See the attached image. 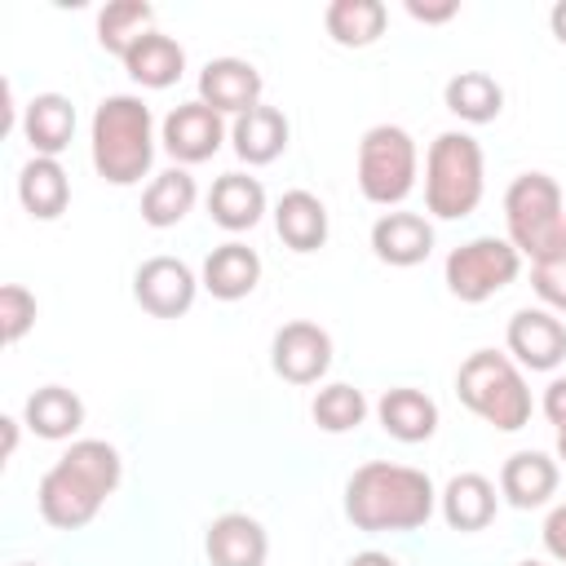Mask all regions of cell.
Here are the masks:
<instances>
[{"mask_svg":"<svg viewBox=\"0 0 566 566\" xmlns=\"http://www.w3.org/2000/svg\"><path fill=\"white\" fill-rule=\"evenodd\" d=\"M124 478V460L111 442L102 438H80L71 442L57 464L40 478V517L57 531H80L97 517V509L106 504V495L119 486Z\"/></svg>","mask_w":566,"mask_h":566,"instance_id":"cell-1","label":"cell"},{"mask_svg":"<svg viewBox=\"0 0 566 566\" xmlns=\"http://www.w3.org/2000/svg\"><path fill=\"white\" fill-rule=\"evenodd\" d=\"M433 504H438V491L429 473L411 464L371 460L354 469L345 482V517L367 535L416 531L433 517Z\"/></svg>","mask_w":566,"mask_h":566,"instance_id":"cell-2","label":"cell"},{"mask_svg":"<svg viewBox=\"0 0 566 566\" xmlns=\"http://www.w3.org/2000/svg\"><path fill=\"white\" fill-rule=\"evenodd\" d=\"M155 159V119L142 97L115 93L93 111V168L111 186H137Z\"/></svg>","mask_w":566,"mask_h":566,"instance_id":"cell-3","label":"cell"},{"mask_svg":"<svg viewBox=\"0 0 566 566\" xmlns=\"http://www.w3.org/2000/svg\"><path fill=\"white\" fill-rule=\"evenodd\" d=\"M504 221H509V243L531 256L535 265L566 256V208H562V186L548 172H522L504 190Z\"/></svg>","mask_w":566,"mask_h":566,"instance_id":"cell-4","label":"cell"},{"mask_svg":"<svg viewBox=\"0 0 566 566\" xmlns=\"http://www.w3.org/2000/svg\"><path fill=\"white\" fill-rule=\"evenodd\" d=\"M486 168L482 146L469 133H438L424 155V208L442 221H460L482 203Z\"/></svg>","mask_w":566,"mask_h":566,"instance_id":"cell-5","label":"cell"},{"mask_svg":"<svg viewBox=\"0 0 566 566\" xmlns=\"http://www.w3.org/2000/svg\"><path fill=\"white\" fill-rule=\"evenodd\" d=\"M455 394L473 416H482L500 433H517L531 420V389L509 354L473 349L455 371Z\"/></svg>","mask_w":566,"mask_h":566,"instance_id":"cell-6","label":"cell"},{"mask_svg":"<svg viewBox=\"0 0 566 566\" xmlns=\"http://www.w3.org/2000/svg\"><path fill=\"white\" fill-rule=\"evenodd\" d=\"M416 186V142L398 124H376L358 142V190L367 203L394 208Z\"/></svg>","mask_w":566,"mask_h":566,"instance_id":"cell-7","label":"cell"},{"mask_svg":"<svg viewBox=\"0 0 566 566\" xmlns=\"http://www.w3.org/2000/svg\"><path fill=\"white\" fill-rule=\"evenodd\" d=\"M522 270V252L509 243V239H495V234H482V239H469L460 243L447 265H442V279H447V292L464 305H482L491 301L495 292H504Z\"/></svg>","mask_w":566,"mask_h":566,"instance_id":"cell-8","label":"cell"},{"mask_svg":"<svg viewBox=\"0 0 566 566\" xmlns=\"http://www.w3.org/2000/svg\"><path fill=\"white\" fill-rule=\"evenodd\" d=\"M270 367L287 385H314L332 367V336L318 323H305V318L283 323L270 340Z\"/></svg>","mask_w":566,"mask_h":566,"instance_id":"cell-9","label":"cell"},{"mask_svg":"<svg viewBox=\"0 0 566 566\" xmlns=\"http://www.w3.org/2000/svg\"><path fill=\"white\" fill-rule=\"evenodd\" d=\"M195 292H199V279L177 256H150L133 274V296L155 318H181L195 305Z\"/></svg>","mask_w":566,"mask_h":566,"instance_id":"cell-10","label":"cell"},{"mask_svg":"<svg viewBox=\"0 0 566 566\" xmlns=\"http://www.w3.org/2000/svg\"><path fill=\"white\" fill-rule=\"evenodd\" d=\"M159 137H164V150H168L177 164H203V159H212V155L221 150V142H226V119H221L212 106H203V102L195 97V102H181V106L168 111Z\"/></svg>","mask_w":566,"mask_h":566,"instance_id":"cell-11","label":"cell"},{"mask_svg":"<svg viewBox=\"0 0 566 566\" xmlns=\"http://www.w3.org/2000/svg\"><path fill=\"white\" fill-rule=\"evenodd\" d=\"M509 354L531 371H553L566 358V323L553 310H517L504 332Z\"/></svg>","mask_w":566,"mask_h":566,"instance_id":"cell-12","label":"cell"},{"mask_svg":"<svg viewBox=\"0 0 566 566\" xmlns=\"http://www.w3.org/2000/svg\"><path fill=\"white\" fill-rule=\"evenodd\" d=\"M261 71L243 57H212L199 71V102L212 106L217 115H243L261 106Z\"/></svg>","mask_w":566,"mask_h":566,"instance_id":"cell-13","label":"cell"},{"mask_svg":"<svg viewBox=\"0 0 566 566\" xmlns=\"http://www.w3.org/2000/svg\"><path fill=\"white\" fill-rule=\"evenodd\" d=\"M371 252L385 265L411 270L433 252V226L420 212H385L371 226Z\"/></svg>","mask_w":566,"mask_h":566,"instance_id":"cell-14","label":"cell"},{"mask_svg":"<svg viewBox=\"0 0 566 566\" xmlns=\"http://www.w3.org/2000/svg\"><path fill=\"white\" fill-rule=\"evenodd\" d=\"M208 562L212 566H265V553H270V535L256 517L248 513H221L212 526H208Z\"/></svg>","mask_w":566,"mask_h":566,"instance_id":"cell-15","label":"cell"},{"mask_svg":"<svg viewBox=\"0 0 566 566\" xmlns=\"http://www.w3.org/2000/svg\"><path fill=\"white\" fill-rule=\"evenodd\" d=\"M287 115L279 111V106H252V111H243V115H234V124H230V142H234V155L243 159V164H252V168H261V164H274L283 150H287Z\"/></svg>","mask_w":566,"mask_h":566,"instance_id":"cell-16","label":"cell"},{"mask_svg":"<svg viewBox=\"0 0 566 566\" xmlns=\"http://www.w3.org/2000/svg\"><path fill=\"white\" fill-rule=\"evenodd\" d=\"M22 137L31 142L35 155L57 159L71 146V137H75V106H71V97L35 93L27 102V111H22Z\"/></svg>","mask_w":566,"mask_h":566,"instance_id":"cell-17","label":"cell"},{"mask_svg":"<svg viewBox=\"0 0 566 566\" xmlns=\"http://www.w3.org/2000/svg\"><path fill=\"white\" fill-rule=\"evenodd\" d=\"M261 212H265V186L256 177H248V172H221L212 181V190H208V217L221 230H230V234L252 230L261 221Z\"/></svg>","mask_w":566,"mask_h":566,"instance_id":"cell-18","label":"cell"},{"mask_svg":"<svg viewBox=\"0 0 566 566\" xmlns=\"http://www.w3.org/2000/svg\"><path fill=\"white\" fill-rule=\"evenodd\" d=\"M557 491V460L544 451H513L500 469V495L513 509H539Z\"/></svg>","mask_w":566,"mask_h":566,"instance_id":"cell-19","label":"cell"},{"mask_svg":"<svg viewBox=\"0 0 566 566\" xmlns=\"http://www.w3.org/2000/svg\"><path fill=\"white\" fill-rule=\"evenodd\" d=\"M199 283H203L217 301H243V296L261 283V256H256V248H248V243H239V239L212 248L208 261H203V279H199Z\"/></svg>","mask_w":566,"mask_h":566,"instance_id":"cell-20","label":"cell"},{"mask_svg":"<svg viewBox=\"0 0 566 566\" xmlns=\"http://www.w3.org/2000/svg\"><path fill=\"white\" fill-rule=\"evenodd\" d=\"M438 500H442V517H447L451 531H482V526H491L495 504H500L495 482L482 478V473H455L442 486Z\"/></svg>","mask_w":566,"mask_h":566,"instance_id":"cell-21","label":"cell"},{"mask_svg":"<svg viewBox=\"0 0 566 566\" xmlns=\"http://www.w3.org/2000/svg\"><path fill=\"white\" fill-rule=\"evenodd\" d=\"M124 71H128L142 88H168V84H177L181 71H186V49H181L172 35H164V31L150 27V31L124 53Z\"/></svg>","mask_w":566,"mask_h":566,"instance_id":"cell-22","label":"cell"},{"mask_svg":"<svg viewBox=\"0 0 566 566\" xmlns=\"http://www.w3.org/2000/svg\"><path fill=\"white\" fill-rule=\"evenodd\" d=\"M274 230L292 252H314L327 243V208L310 190H287L274 203Z\"/></svg>","mask_w":566,"mask_h":566,"instance_id":"cell-23","label":"cell"},{"mask_svg":"<svg viewBox=\"0 0 566 566\" xmlns=\"http://www.w3.org/2000/svg\"><path fill=\"white\" fill-rule=\"evenodd\" d=\"M376 416L385 424L389 438L398 442H429L438 429V402L420 389H385V398L376 402Z\"/></svg>","mask_w":566,"mask_h":566,"instance_id":"cell-24","label":"cell"},{"mask_svg":"<svg viewBox=\"0 0 566 566\" xmlns=\"http://www.w3.org/2000/svg\"><path fill=\"white\" fill-rule=\"evenodd\" d=\"M18 199H22V208H27L35 221H53V217H62L66 203H71L66 168H62L57 159L35 155V159L18 172Z\"/></svg>","mask_w":566,"mask_h":566,"instance_id":"cell-25","label":"cell"},{"mask_svg":"<svg viewBox=\"0 0 566 566\" xmlns=\"http://www.w3.org/2000/svg\"><path fill=\"white\" fill-rule=\"evenodd\" d=\"M22 416H27V429H31L35 438L62 442V438H71V433L84 424V402H80V394H71L66 385H44V389H35V394L27 398Z\"/></svg>","mask_w":566,"mask_h":566,"instance_id":"cell-26","label":"cell"},{"mask_svg":"<svg viewBox=\"0 0 566 566\" xmlns=\"http://www.w3.org/2000/svg\"><path fill=\"white\" fill-rule=\"evenodd\" d=\"M385 22H389V9L380 0H332L323 13V27L340 49L376 44L385 35Z\"/></svg>","mask_w":566,"mask_h":566,"instance_id":"cell-27","label":"cell"},{"mask_svg":"<svg viewBox=\"0 0 566 566\" xmlns=\"http://www.w3.org/2000/svg\"><path fill=\"white\" fill-rule=\"evenodd\" d=\"M442 102L451 115H460L464 124H491L504 111V88L495 84V75L486 71H460L447 80Z\"/></svg>","mask_w":566,"mask_h":566,"instance_id":"cell-28","label":"cell"},{"mask_svg":"<svg viewBox=\"0 0 566 566\" xmlns=\"http://www.w3.org/2000/svg\"><path fill=\"white\" fill-rule=\"evenodd\" d=\"M195 199H199L195 177L186 168H168V172H159L146 186V195H142V221L155 226V230H168V226H177L195 208Z\"/></svg>","mask_w":566,"mask_h":566,"instance_id":"cell-29","label":"cell"},{"mask_svg":"<svg viewBox=\"0 0 566 566\" xmlns=\"http://www.w3.org/2000/svg\"><path fill=\"white\" fill-rule=\"evenodd\" d=\"M150 18H155L150 4H142V0H115V4H106L97 13V44L124 62V53L150 31Z\"/></svg>","mask_w":566,"mask_h":566,"instance_id":"cell-30","label":"cell"},{"mask_svg":"<svg viewBox=\"0 0 566 566\" xmlns=\"http://www.w3.org/2000/svg\"><path fill=\"white\" fill-rule=\"evenodd\" d=\"M314 424L318 429H327V433H349V429H358L363 424V416H367V398H363V389H354V385H327V389H318L314 394Z\"/></svg>","mask_w":566,"mask_h":566,"instance_id":"cell-31","label":"cell"},{"mask_svg":"<svg viewBox=\"0 0 566 566\" xmlns=\"http://www.w3.org/2000/svg\"><path fill=\"white\" fill-rule=\"evenodd\" d=\"M31 327H35V296L22 283H4L0 287V336L18 345Z\"/></svg>","mask_w":566,"mask_h":566,"instance_id":"cell-32","label":"cell"},{"mask_svg":"<svg viewBox=\"0 0 566 566\" xmlns=\"http://www.w3.org/2000/svg\"><path fill=\"white\" fill-rule=\"evenodd\" d=\"M531 287H535V296L553 314H566V256L544 261V265H531Z\"/></svg>","mask_w":566,"mask_h":566,"instance_id":"cell-33","label":"cell"},{"mask_svg":"<svg viewBox=\"0 0 566 566\" xmlns=\"http://www.w3.org/2000/svg\"><path fill=\"white\" fill-rule=\"evenodd\" d=\"M544 548L553 562L566 566V504H557L548 517H544Z\"/></svg>","mask_w":566,"mask_h":566,"instance_id":"cell-34","label":"cell"},{"mask_svg":"<svg viewBox=\"0 0 566 566\" xmlns=\"http://www.w3.org/2000/svg\"><path fill=\"white\" fill-rule=\"evenodd\" d=\"M407 13H411L416 22H451V18L460 13V4H455V0H438V4H420V0H407Z\"/></svg>","mask_w":566,"mask_h":566,"instance_id":"cell-35","label":"cell"},{"mask_svg":"<svg viewBox=\"0 0 566 566\" xmlns=\"http://www.w3.org/2000/svg\"><path fill=\"white\" fill-rule=\"evenodd\" d=\"M544 416L557 424V433L566 429V376H557V380L544 389Z\"/></svg>","mask_w":566,"mask_h":566,"instance_id":"cell-36","label":"cell"},{"mask_svg":"<svg viewBox=\"0 0 566 566\" xmlns=\"http://www.w3.org/2000/svg\"><path fill=\"white\" fill-rule=\"evenodd\" d=\"M345 566H398L389 553H376V548H367V553H354Z\"/></svg>","mask_w":566,"mask_h":566,"instance_id":"cell-37","label":"cell"},{"mask_svg":"<svg viewBox=\"0 0 566 566\" xmlns=\"http://www.w3.org/2000/svg\"><path fill=\"white\" fill-rule=\"evenodd\" d=\"M548 27H553V35L566 44V0H557V4L548 9Z\"/></svg>","mask_w":566,"mask_h":566,"instance_id":"cell-38","label":"cell"},{"mask_svg":"<svg viewBox=\"0 0 566 566\" xmlns=\"http://www.w3.org/2000/svg\"><path fill=\"white\" fill-rule=\"evenodd\" d=\"M4 424V455H13V442H18V420H0Z\"/></svg>","mask_w":566,"mask_h":566,"instance_id":"cell-39","label":"cell"},{"mask_svg":"<svg viewBox=\"0 0 566 566\" xmlns=\"http://www.w3.org/2000/svg\"><path fill=\"white\" fill-rule=\"evenodd\" d=\"M557 460H562V464H566V429H562V433H557Z\"/></svg>","mask_w":566,"mask_h":566,"instance_id":"cell-40","label":"cell"},{"mask_svg":"<svg viewBox=\"0 0 566 566\" xmlns=\"http://www.w3.org/2000/svg\"><path fill=\"white\" fill-rule=\"evenodd\" d=\"M517 566H544V562H517Z\"/></svg>","mask_w":566,"mask_h":566,"instance_id":"cell-41","label":"cell"},{"mask_svg":"<svg viewBox=\"0 0 566 566\" xmlns=\"http://www.w3.org/2000/svg\"><path fill=\"white\" fill-rule=\"evenodd\" d=\"M18 566H35V562H18Z\"/></svg>","mask_w":566,"mask_h":566,"instance_id":"cell-42","label":"cell"}]
</instances>
